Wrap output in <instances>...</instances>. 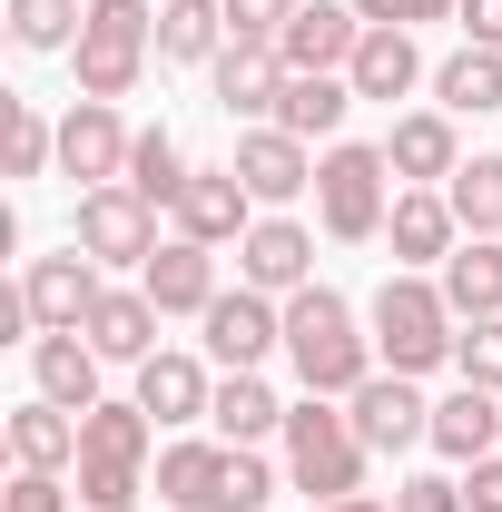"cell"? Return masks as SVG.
I'll return each instance as SVG.
<instances>
[{
    "label": "cell",
    "instance_id": "1",
    "mask_svg": "<svg viewBox=\"0 0 502 512\" xmlns=\"http://www.w3.org/2000/svg\"><path fill=\"white\" fill-rule=\"evenodd\" d=\"M148 444H158V414L128 394V404H89L79 414V512H138L148 483Z\"/></svg>",
    "mask_w": 502,
    "mask_h": 512
},
{
    "label": "cell",
    "instance_id": "2",
    "mask_svg": "<svg viewBox=\"0 0 502 512\" xmlns=\"http://www.w3.org/2000/svg\"><path fill=\"white\" fill-rule=\"evenodd\" d=\"M286 365H296V384L306 394H355V384L375 375V335H355V306L335 296V286H296L286 296Z\"/></svg>",
    "mask_w": 502,
    "mask_h": 512
},
{
    "label": "cell",
    "instance_id": "3",
    "mask_svg": "<svg viewBox=\"0 0 502 512\" xmlns=\"http://www.w3.org/2000/svg\"><path fill=\"white\" fill-rule=\"evenodd\" d=\"M453 335H463V316L443 306V286L434 276H414V266H394L375 286V355H384V375H434V365H453Z\"/></svg>",
    "mask_w": 502,
    "mask_h": 512
},
{
    "label": "cell",
    "instance_id": "4",
    "mask_svg": "<svg viewBox=\"0 0 502 512\" xmlns=\"http://www.w3.org/2000/svg\"><path fill=\"white\" fill-rule=\"evenodd\" d=\"M384 217H394V168H384V148L335 138V148L315 158V227H325L335 247H365V237H384Z\"/></svg>",
    "mask_w": 502,
    "mask_h": 512
},
{
    "label": "cell",
    "instance_id": "5",
    "mask_svg": "<svg viewBox=\"0 0 502 512\" xmlns=\"http://www.w3.org/2000/svg\"><path fill=\"white\" fill-rule=\"evenodd\" d=\"M365 463H375V453L355 444V424L335 414V394L286 404V483H296V493H315V503H345V493H365Z\"/></svg>",
    "mask_w": 502,
    "mask_h": 512
},
{
    "label": "cell",
    "instance_id": "6",
    "mask_svg": "<svg viewBox=\"0 0 502 512\" xmlns=\"http://www.w3.org/2000/svg\"><path fill=\"white\" fill-rule=\"evenodd\" d=\"M148 50H158V0H89V30H79V99H128L148 79Z\"/></svg>",
    "mask_w": 502,
    "mask_h": 512
},
{
    "label": "cell",
    "instance_id": "7",
    "mask_svg": "<svg viewBox=\"0 0 502 512\" xmlns=\"http://www.w3.org/2000/svg\"><path fill=\"white\" fill-rule=\"evenodd\" d=\"M69 247L99 256V266H148V256H158V207H148L138 188H89V197H79Z\"/></svg>",
    "mask_w": 502,
    "mask_h": 512
},
{
    "label": "cell",
    "instance_id": "8",
    "mask_svg": "<svg viewBox=\"0 0 502 512\" xmlns=\"http://www.w3.org/2000/svg\"><path fill=\"white\" fill-rule=\"evenodd\" d=\"M345 424H355V444L365 453H404V444H434V404L414 394V375H365L345 394Z\"/></svg>",
    "mask_w": 502,
    "mask_h": 512
},
{
    "label": "cell",
    "instance_id": "9",
    "mask_svg": "<svg viewBox=\"0 0 502 512\" xmlns=\"http://www.w3.org/2000/svg\"><path fill=\"white\" fill-rule=\"evenodd\" d=\"M197 325H207V355H217L227 375H256L266 355H286V306H276V296H256V286L217 296Z\"/></svg>",
    "mask_w": 502,
    "mask_h": 512
},
{
    "label": "cell",
    "instance_id": "10",
    "mask_svg": "<svg viewBox=\"0 0 502 512\" xmlns=\"http://www.w3.org/2000/svg\"><path fill=\"white\" fill-rule=\"evenodd\" d=\"M128 148H138V128L119 119V99H79V109H60V178L119 188V178H128Z\"/></svg>",
    "mask_w": 502,
    "mask_h": 512
},
{
    "label": "cell",
    "instance_id": "11",
    "mask_svg": "<svg viewBox=\"0 0 502 512\" xmlns=\"http://www.w3.org/2000/svg\"><path fill=\"white\" fill-rule=\"evenodd\" d=\"M20 296H30V316H40V335H79V325H89V306H99V296H109V286H99V256H30V266H20Z\"/></svg>",
    "mask_w": 502,
    "mask_h": 512
},
{
    "label": "cell",
    "instance_id": "12",
    "mask_svg": "<svg viewBox=\"0 0 502 512\" xmlns=\"http://www.w3.org/2000/svg\"><path fill=\"white\" fill-rule=\"evenodd\" d=\"M237 286H256V296H296V286H315V227H296V217H256L247 237H237Z\"/></svg>",
    "mask_w": 502,
    "mask_h": 512
},
{
    "label": "cell",
    "instance_id": "13",
    "mask_svg": "<svg viewBox=\"0 0 502 512\" xmlns=\"http://www.w3.org/2000/svg\"><path fill=\"white\" fill-rule=\"evenodd\" d=\"M384 168H394V188H443V178L463 168L453 109H404V119L384 128Z\"/></svg>",
    "mask_w": 502,
    "mask_h": 512
},
{
    "label": "cell",
    "instance_id": "14",
    "mask_svg": "<svg viewBox=\"0 0 502 512\" xmlns=\"http://www.w3.org/2000/svg\"><path fill=\"white\" fill-rule=\"evenodd\" d=\"M168 217H178V237H197V247H237V237L256 227V197H247L237 168H197Z\"/></svg>",
    "mask_w": 502,
    "mask_h": 512
},
{
    "label": "cell",
    "instance_id": "15",
    "mask_svg": "<svg viewBox=\"0 0 502 512\" xmlns=\"http://www.w3.org/2000/svg\"><path fill=\"white\" fill-rule=\"evenodd\" d=\"M227 168L247 178V197H256V207H286V197H306V188H315V148H306V138H286L276 119H266V128H247Z\"/></svg>",
    "mask_w": 502,
    "mask_h": 512
},
{
    "label": "cell",
    "instance_id": "16",
    "mask_svg": "<svg viewBox=\"0 0 502 512\" xmlns=\"http://www.w3.org/2000/svg\"><path fill=\"white\" fill-rule=\"evenodd\" d=\"M138 286H148V306L158 316H207L227 286H217V247H197V237H168V247L138 266Z\"/></svg>",
    "mask_w": 502,
    "mask_h": 512
},
{
    "label": "cell",
    "instance_id": "17",
    "mask_svg": "<svg viewBox=\"0 0 502 512\" xmlns=\"http://www.w3.org/2000/svg\"><path fill=\"white\" fill-rule=\"evenodd\" d=\"M384 237H394V266H443V256L463 247V217H453V197L443 188H394V217H384Z\"/></svg>",
    "mask_w": 502,
    "mask_h": 512
},
{
    "label": "cell",
    "instance_id": "18",
    "mask_svg": "<svg viewBox=\"0 0 502 512\" xmlns=\"http://www.w3.org/2000/svg\"><path fill=\"white\" fill-rule=\"evenodd\" d=\"M207 79H217V109L227 119H276V99H286V60L266 40H227Z\"/></svg>",
    "mask_w": 502,
    "mask_h": 512
},
{
    "label": "cell",
    "instance_id": "19",
    "mask_svg": "<svg viewBox=\"0 0 502 512\" xmlns=\"http://www.w3.org/2000/svg\"><path fill=\"white\" fill-rule=\"evenodd\" d=\"M355 40H365V20H355V0L335 10V0H306L296 20H286V40H276V60L286 69H345L355 60Z\"/></svg>",
    "mask_w": 502,
    "mask_h": 512
},
{
    "label": "cell",
    "instance_id": "20",
    "mask_svg": "<svg viewBox=\"0 0 502 512\" xmlns=\"http://www.w3.org/2000/svg\"><path fill=\"white\" fill-rule=\"evenodd\" d=\"M99 365H109V355H99L89 335H30V375H40V394L69 404V414L109 404V394H99Z\"/></svg>",
    "mask_w": 502,
    "mask_h": 512
},
{
    "label": "cell",
    "instance_id": "21",
    "mask_svg": "<svg viewBox=\"0 0 502 512\" xmlns=\"http://www.w3.org/2000/svg\"><path fill=\"white\" fill-rule=\"evenodd\" d=\"M345 109H355V79L345 69H286V99H276V128L286 138H335L345 128Z\"/></svg>",
    "mask_w": 502,
    "mask_h": 512
},
{
    "label": "cell",
    "instance_id": "22",
    "mask_svg": "<svg viewBox=\"0 0 502 512\" xmlns=\"http://www.w3.org/2000/svg\"><path fill=\"white\" fill-rule=\"evenodd\" d=\"M79 335H89L109 365H148V355H158V306H148V286H109Z\"/></svg>",
    "mask_w": 502,
    "mask_h": 512
},
{
    "label": "cell",
    "instance_id": "23",
    "mask_svg": "<svg viewBox=\"0 0 502 512\" xmlns=\"http://www.w3.org/2000/svg\"><path fill=\"white\" fill-rule=\"evenodd\" d=\"M138 404H148L158 424H207V404H217V375H207L197 355H168V345H158V355L138 365Z\"/></svg>",
    "mask_w": 502,
    "mask_h": 512
},
{
    "label": "cell",
    "instance_id": "24",
    "mask_svg": "<svg viewBox=\"0 0 502 512\" xmlns=\"http://www.w3.org/2000/svg\"><path fill=\"white\" fill-rule=\"evenodd\" d=\"M434 286H443V306H453L463 325L502 316V237H463V247L434 266Z\"/></svg>",
    "mask_w": 502,
    "mask_h": 512
},
{
    "label": "cell",
    "instance_id": "25",
    "mask_svg": "<svg viewBox=\"0 0 502 512\" xmlns=\"http://www.w3.org/2000/svg\"><path fill=\"white\" fill-rule=\"evenodd\" d=\"M434 453H443V463H483V453H502V394L453 384V394L434 404Z\"/></svg>",
    "mask_w": 502,
    "mask_h": 512
},
{
    "label": "cell",
    "instance_id": "26",
    "mask_svg": "<svg viewBox=\"0 0 502 512\" xmlns=\"http://www.w3.org/2000/svg\"><path fill=\"white\" fill-rule=\"evenodd\" d=\"M345 79H355V99H384V109H394V99L424 79V50H414V30H375V20H365V40H355Z\"/></svg>",
    "mask_w": 502,
    "mask_h": 512
},
{
    "label": "cell",
    "instance_id": "27",
    "mask_svg": "<svg viewBox=\"0 0 502 512\" xmlns=\"http://www.w3.org/2000/svg\"><path fill=\"white\" fill-rule=\"evenodd\" d=\"M217 473H227V444H207V434H188V444H158V503L168 512H217Z\"/></svg>",
    "mask_w": 502,
    "mask_h": 512
},
{
    "label": "cell",
    "instance_id": "28",
    "mask_svg": "<svg viewBox=\"0 0 502 512\" xmlns=\"http://www.w3.org/2000/svg\"><path fill=\"white\" fill-rule=\"evenodd\" d=\"M227 50V0H158V60L168 69H217Z\"/></svg>",
    "mask_w": 502,
    "mask_h": 512
},
{
    "label": "cell",
    "instance_id": "29",
    "mask_svg": "<svg viewBox=\"0 0 502 512\" xmlns=\"http://www.w3.org/2000/svg\"><path fill=\"white\" fill-rule=\"evenodd\" d=\"M207 424H217V444H266V434H286V404H276L266 375H217Z\"/></svg>",
    "mask_w": 502,
    "mask_h": 512
},
{
    "label": "cell",
    "instance_id": "30",
    "mask_svg": "<svg viewBox=\"0 0 502 512\" xmlns=\"http://www.w3.org/2000/svg\"><path fill=\"white\" fill-rule=\"evenodd\" d=\"M10 453H20V473H69V463H79V414L50 404V394L20 404V414H10Z\"/></svg>",
    "mask_w": 502,
    "mask_h": 512
},
{
    "label": "cell",
    "instance_id": "31",
    "mask_svg": "<svg viewBox=\"0 0 502 512\" xmlns=\"http://www.w3.org/2000/svg\"><path fill=\"white\" fill-rule=\"evenodd\" d=\"M434 109H453V119H483V109H502V50H453V60L434 69Z\"/></svg>",
    "mask_w": 502,
    "mask_h": 512
},
{
    "label": "cell",
    "instance_id": "32",
    "mask_svg": "<svg viewBox=\"0 0 502 512\" xmlns=\"http://www.w3.org/2000/svg\"><path fill=\"white\" fill-rule=\"evenodd\" d=\"M197 168H188V148L168 138V128H138V148H128V178L119 188H138L148 207H178V188H188Z\"/></svg>",
    "mask_w": 502,
    "mask_h": 512
},
{
    "label": "cell",
    "instance_id": "33",
    "mask_svg": "<svg viewBox=\"0 0 502 512\" xmlns=\"http://www.w3.org/2000/svg\"><path fill=\"white\" fill-rule=\"evenodd\" d=\"M79 30H89V0H10V40H20L30 60L79 50Z\"/></svg>",
    "mask_w": 502,
    "mask_h": 512
},
{
    "label": "cell",
    "instance_id": "34",
    "mask_svg": "<svg viewBox=\"0 0 502 512\" xmlns=\"http://www.w3.org/2000/svg\"><path fill=\"white\" fill-rule=\"evenodd\" d=\"M443 197H453L463 237H502V158H463V168L443 178Z\"/></svg>",
    "mask_w": 502,
    "mask_h": 512
},
{
    "label": "cell",
    "instance_id": "35",
    "mask_svg": "<svg viewBox=\"0 0 502 512\" xmlns=\"http://www.w3.org/2000/svg\"><path fill=\"white\" fill-rule=\"evenodd\" d=\"M50 168H60V119L10 99V178H50Z\"/></svg>",
    "mask_w": 502,
    "mask_h": 512
},
{
    "label": "cell",
    "instance_id": "36",
    "mask_svg": "<svg viewBox=\"0 0 502 512\" xmlns=\"http://www.w3.org/2000/svg\"><path fill=\"white\" fill-rule=\"evenodd\" d=\"M266 493H276V463L256 444H227V473H217V512H266Z\"/></svg>",
    "mask_w": 502,
    "mask_h": 512
},
{
    "label": "cell",
    "instance_id": "37",
    "mask_svg": "<svg viewBox=\"0 0 502 512\" xmlns=\"http://www.w3.org/2000/svg\"><path fill=\"white\" fill-rule=\"evenodd\" d=\"M453 375L483 384V394H502V316H483V325H463V335H453Z\"/></svg>",
    "mask_w": 502,
    "mask_h": 512
},
{
    "label": "cell",
    "instance_id": "38",
    "mask_svg": "<svg viewBox=\"0 0 502 512\" xmlns=\"http://www.w3.org/2000/svg\"><path fill=\"white\" fill-rule=\"evenodd\" d=\"M296 10H306V0H227V40H266V50H276Z\"/></svg>",
    "mask_w": 502,
    "mask_h": 512
},
{
    "label": "cell",
    "instance_id": "39",
    "mask_svg": "<svg viewBox=\"0 0 502 512\" xmlns=\"http://www.w3.org/2000/svg\"><path fill=\"white\" fill-rule=\"evenodd\" d=\"M463 0H355V20H375V30H424V20H453Z\"/></svg>",
    "mask_w": 502,
    "mask_h": 512
},
{
    "label": "cell",
    "instance_id": "40",
    "mask_svg": "<svg viewBox=\"0 0 502 512\" xmlns=\"http://www.w3.org/2000/svg\"><path fill=\"white\" fill-rule=\"evenodd\" d=\"M0 512H69V483H60V473H10Z\"/></svg>",
    "mask_w": 502,
    "mask_h": 512
},
{
    "label": "cell",
    "instance_id": "41",
    "mask_svg": "<svg viewBox=\"0 0 502 512\" xmlns=\"http://www.w3.org/2000/svg\"><path fill=\"white\" fill-rule=\"evenodd\" d=\"M394 512H463V483L453 473H414V483H394Z\"/></svg>",
    "mask_w": 502,
    "mask_h": 512
},
{
    "label": "cell",
    "instance_id": "42",
    "mask_svg": "<svg viewBox=\"0 0 502 512\" xmlns=\"http://www.w3.org/2000/svg\"><path fill=\"white\" fill-rule=\"evenodd\" d=\"M463 512H502V453L463 463Z\"/></svg>",
    "mask_w": 502,
    "mask_h": 512
},
{
    "label": "cell",
    "instance_id": "43",
    "mask_svg": "<svg viewBox=\"0 0 502 512\" xmlns=\"http://www.w3.org/2000/svg\"><path fill=\"white\" fill-rule=\"evenodd\" d=\"M453 20H463V40H473V50H502V0H463Z\"/></svg>",
    "mask_w": 502,
    "mask_h": 512
},
{
    "label": "cell",
    "instance_id": "44",
    "mask_svg": "<svg viewBox=\"0 0 502 512\" xmlns=\"http://www.w3.org/2000/svg\"><path fill=\"white\" fill-rule=\"evenodd\" d=\"M315 512H394V503H375V493H345V503H315Z\"/></svg>",
    "mask_w": 502,
    "mask_h": 512
}]
</instances>
